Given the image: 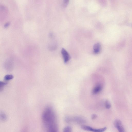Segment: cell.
Segmentation results:
<instances>
[{"label": "cell", "instance_id": "cell-1", "mask_svg": "<svg viewBox=\"0 0 132 132\" xmlns=\"http://www.w3.org/2000/svg\"><path fill=\"white\" fill-rule=\"evenodd\" d=\"M42 119L46 129L57 124L55 113L50 106H47L44 109L42 114Z\"/></svg>", "mask_w": 132, "mask_h": 132}, {"label": "cell", "instance_id": "cell-2", "mask_svg": "<svg viewBox=\"0 0 132 132\" xmlns=\"http://www.w3.org/2000/svg\"><path fill=\"white\" fill-rule=\"evenodd\" d=\"M81 128L84 130L93 132H104L106 129V127L99 129H95L87 126L83 125L81 126Z\"/></svg>", "mask_w": 132, "mask_h": 132}, {"label": "cell", "instance_id": "cell-3", "mask_svg": "<svg viewBox=\"0 0 132 132\" xmlns=\"http://www.w3.org/2000/svg\"><path fill=\"white\" fill-rule=\"evenodd\" d=\"M74 122L79 124H81L85 123V119L83 117L78 116H76L73 117H71V122Z\"/></svg>", "mask_w": 132, "mask_h": 132}, {"label": "cell", "instance_id": "cell-4", "mask_svg": "<svg viewBox=\"0 0 132 132\" xmlns=\"http://www.w3.org/2000/svg\"><path fill=\"white\" fill-rule=\"evenodd\" d=\"M114 125L115 127L118 130L119 132H125L124 127L120 120H116L114 122Z\"/></svg>", "mask_w": 132, "mask_h": 132}, {"label": "cell", "instance_id": "cell-5", "mask_svg": "<svg viewBox=\"0 0 132 132\" xmlns=\"http://www.w3.org/2000/svg\"><path fill=\"white\" fill-rule=\"evenodd\" d=\"M61 53L65 63L68 62L70 59V56L68 52L64 48L61 50Z\"/></svg>", "mask_w": 132, "mask_h": 132}, {"label": "cell", "instance_id": "cell-6", "mask_svg": "<svg viewBox=\"0 0 132 132\" xmlns=\"http://www.w3.org/2000/svg\"><path fill=\"white\" fill-rule=\"evenodd\" d=\"M102 86L100 84H98L95 86L92 89V93L94 94H97L100 92L102 90Z\"/></svg>", "mask_w": 132, "mask_h": 132}, {"label": "cell", "instance_id": "cell-7", "mask_svg": "<svg viewBox=\"0 0 132 132\" xmlns=\"http://www.w3.org/2000/svg\"><path fill=\"white\" fill-rule=\"evenodd\" d=\"M100 44L97 43L95 44L93 46V51L94 53L97 54L100 52Z\"/></svg>", "mask_w": 132, "mask_h": 132}, {"label": "cell", "instance_id": "cell-8", "mask_svg": "<svg viewBox=\"0 0 132 132\" xmlns=\"http://www.w3.org/2000/svg\"><path fill=\"white\" fill-rule=\"evenodd\" d=\"M0 117L1 120L3 122L6 121L7 119L6 114L3 112H1Z\"/></svg>", "mask_w": 132, "mask_h": 132}, {"label": "cell", "instance_id": "cell-9", "mask_svg": "<svg viewBox=\"0 0 132 132\" xmlns=\"http://www.w3.org/2000/svg\"><path fill=\"white\" fill-rule=\"evenodd\" d=\"M13 76L11 75H7L4 77V79L8 81L13 79Z\"/></svg>", "mask_w": 132, "mask_h": 132}, {"label": "cell", "instance_id": "cell-10", "mask_svg": "<svg viewBox=\"0 0 132 132\" xmlns=\"http://www.w3.org/2000/svg\"><path fill=\"white\" fill-rule=\"evenodd\" d=\"M64 120L67 123H71V117L69 116H66L64 118Z\"/></svg>", "mask_w": 132, "mask_h": 132}, {"label": "cell", "instance_id": "cell-11", "mask_svg": "<svg viewBox=\"0 0 132 132\" xmlns=\"http://www.w3.org/2000/svg\"><path fill=\"white\" fill-rule=\"evenodd\" d=\"M63 132H72L71 127L69 126L66 127L64 129Z\"/></svg>", "mask_w": 132, "mask_h": 132}, {"label": "cell", "instance_id": "cell-12", "mask_svg": "<svg viewBox=\"0 0 132 132\" xmlns=\"http://www.w3.org/2000/svg\"><path fill=\"white\" fill-rule=\"evenodd\" d=\"M105 108L108 109H109L111 107V104L110 102L108 100H106L105 102Z\"/></svg>", "mask_w": 132, "mask_h": 132}, {"label": "cell", "instance_id": "cell-13", "mask_svg": "<svg viewBox=\"0 0 132 132\" xmlns=\"http://www.w3.org/2000/svg\"><path fill=\"white\" fill-rule=\"evenodd\" d=\"M6 83L3 81H1L0 82V89L1 90L2 89L4 86L6 84Z\"/></svg>", "mask_w": 132, "mask_h": 132}, {"label": "cell", "instance_id": "cell-14", "mask_svg": "<svg viewBox=\"0 0 132 132\" xmlns=\"http://www.w3.org/2000/svg\"><path fill=\"white\" fill-rule=\"evenodd\" d=\"M69 2V1L65 0L64 1L63 3V6L64 7L66 6L67 5Z\"/></svg>", "mask_w": 132, "mask_h": 132}, {"label": "cell", "instance_id": "cell-15", "mask_svg": "<svg viewBox=\"0 0 132 132\" xmlns=\"http://www.w3.org/2000/svg\"><path fill=\"white\" fill-rule=\"evenodd\" d=\"M97 117V116L95 114H93L91 116V118L92 119H94Z\"/></svg>", "mask_w": 132, "mask_h": 132}]
</instances>
